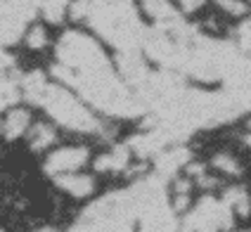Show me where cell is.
I'll return each mask as SVG.
<instances>
[{
  "instance_id": "6da1fadb",
  "label": "cell",
  "mask_w": 251,
  "mask_h": 232,
  "mask_svg": "<svg viewBox=\"0 0 251 232\" xmlns=\"http://www.w3.org/2000/svg\"><path fill=\"white\" fill-rule=\"evenodd\" d=\"M85 22L121 52L138 50L147 31L140 24L133 0H90Z\"/></svg>"
},
{
  "instance_id": "7a4b0ae2",
  "label": "cell",
  "mask_w": 251,
  "mask_h": 232,
  "mask_svg": "<svg viewBox=\"0 0 251 232\" xmlns=\"http://www.w3.org/2000/svg\"><path fill=\"white\" fill-rule=\"evenodd\" d=\"M38 104L45 107V111H48L57 123L67 126L71 130L93 133V130L100 128L98 116L88 109L71 90H67L64 85H52V83H48Z\"/></svg>"
},
{
  "instance_id": "3957f363",
  "label": "cell",
  "mask_w": 251,
  "mask_h": 232,
  "mask_svg": "<svg viewBox=\"0 0 251 232\" xmlns=\"http://www.w3.org/2000/svg\"><path fill=\"white\" fill-rule=\"evenodd\" d=\"M57 59L62 67L71 69V71H83V69L98 67V64L107 62V57L102 52V48L95 43V38L78 33V31H69L59 38Z\"/></svg>"
},
{
  "instance_id": "277c9868",
  "label": "cell",
  "mask_w": 251,
  "mask_h": 232,
  "mask_svg": "<svg viewBox=\"0 0 251 232\" xmlns=\"http://www.w3.org/2000/svg\"><path fill=\"white\" fill-rule=\"evenodd\" d=\"M230 228H232V208L213 197H204L182 223V232H218Z\"/></svg>"
},
{
  "instance_id": "5b68a950",
  "label": "cell",
  "mask_w": 251,
  "mask_h": 232,
  "mask_svg": "<svg viewBox=\"0 0 251 232\" xmlns=\"http://www.w3.org/2000/svg\"><path fill=\"white\" fill-rule=\"evenodd\" d=\"M88 159H90L88 147H62V150H55L48 156L45 173L52 178L64 176V173H74V171H78L81 166H85Z\"/></svg>"
},
{
  "instance_id": "8992f818",
  "label": "cell",
  "mask_w": 251,
  "mask_h": 232,
  "mask_svg": "<svg viewBox=\"0 0 251 232\" xmlns=\"http://www.w3.org/2000/svg\"><path fill=\"white\" fill-rule=\"evenodd\" d=\"M190 161V152L185 147H173V150H164L156 154V173L159 178H173L180 168H185V164Z\"/></svg>"
},
{
  "instance_id": "52a82bcc",
  "label": "cell",
  "mask_w": 251,
  "mask_h": 232,
  "mask_svg": "<svg viewBox=\"0 0 251 232\" xmlns=\"http://www.w3.org/2000/svg\"><path fill=\"white\" fill-rule=\"evenodd\" d=\"M57 185L62 187V190L71 194V197H78V199H83V197H90L93 190H95V180L90 176H83V173H64V176H57Z\"/></svg>"
},
{
  "instance_id": "ba28073f",
  "label": "cell",
  "mask_w": 251,
  "mask_h": 232,
  "mask_svg": "<svg viewBox=\"0 0 251 232\" xmlns=\"http://www.w3.org/2000/svg\"><path fill=\"white\" fill-rule=\"evenodd\" d=\"M128 161H130V147L119 145L112 152H107V154L95 159V171H100V173H119V171L128 168Z\"/></svg>"
},
{
  "instance_id": "9c48e42d",
  "label": "cell",
  "mask_w": 251,
  "mask_h": 232,
  "mask_svg": "<svg viewBox=\"0 0 251 232\" xmlns=\"http://www.w3.org/2000/svg\"><path fill=\"white\" fill-rule=\"evenodd\" d=\"M28 121H31V116H28L26 109H10L7 116L2 119V133H5V137H7V140L22 137L26 133Z\"/></svg>"
},
{
  "instance_id": "30bf717a",
  "label": "cell",
  "mask_w": 251,
  "mask_h": 232,
  "mask_svg": "<svg viewBox=\"0 0 251 232\" xmlns=\"http://www.w3.org/2000/svg\"><path fill=\"white\" fill-rule=\"evenodd\" d=\"M45 85H48V78H45V74H41V71H31V74H26V76L22 78V83H19L22 95L26 97L28 102H33V104L41 102V95H43V90H45Z\"/></svg>"
},
{
  "instance_id": "8fae6325",
  "label": "cell",
  "mask_w": 251,
  "mask_h": 232,
  "mask_svg": "<svg viewBox=\"0 0 251 232\" xmlns=\"http://www.w3.org/2000/svg\"><path fill=\"white\" fill-rule=\"evenodd\" d=\"M55 137L57 135H55V128H52V126L38 123V126H33V130L28 133V145H31V150L43 152L55 142Z\"/></svg>"
},
{
  "instance_id": "7c38bea8",
  "label": "cell",
  "mask_w": 251,
  "mask_h": 232,
  "mask_svg": "<svg viewBox=\"0 0 251 232\" xmlns=\"http://www.w3.org/2000/svg\"><path fill=\"white\" fill-rule=\"evenodd\" d=\"M223 202L232 208V213H237V216H249L251 202H249V194H247L244 187H227Z\"/></svg>"
},
{
  "instance_id": "4fadbf2b",
  "label": "cell",
  "mask_w": 251,
  "mask_h": 232,
  "mask_svg": "<svg viewBox=\"0 0 251 232\" xmlns=\"http://www.w3.org/2000/svg\"><path fill=\"white\" fill-rule=\"evenodd\" d=\"M22 97V88L17 81H10L5 76H0V111L12 109L14 104L19 102Z\"/></svg>"
},
{
  "instance_id": "5bb4252c",
  "label": "cell",
  "mask_w": 251,
  "mask_h": 232,
  "mask_svg": "<svg viewBox=\"0 0 251 232\" xmlns=\"http://www.w3.org/2000/svg\"><path fill=\"white\" fill-rule=\"evenodd\" d=\"M71 2L74 0H38V7L43 10L48 22L57 24V22H62V17H64V12H67V7Z\"/></svg>"
},
{
  "instance_id": "9a60e30c",
  "label": "cell",
  "mask_w": 251,
  "mask_h": 232,
  "mask_svg": "<svg viewBox=\"0 0 251 232\" xmlns=\"http://www.w3.org/2000/svg\"><path fill=\"white\" fill-rule=\"evenodd\" d=\"M213 168H218V171H223V173H227V176H239L242 173V166H239V161L235 159V156H230L227 152H218L216 156H213Z\"/></svg>"
},
{
  "instance_id": "2e32d148",
  "label": "cell",
  "mask_w": 251,
  "mask_h": 232,
  "mask_svg": "<svg viewBox=\"0 0 251 232\" xmlns=\"http://www.w3.org/2000/svg\"><path fill=\"white\" fill-rule=\"evenodd\" d=\"M26 45L31 50H41L48 45V33L43 26H31L26 31Z\"/></svg>"
},
{
  "instance_id": "e0dca14e",
  "label": "cell",
  "mask_w": 251,
  "mask_h": 232,
  "mask_svg": "<svg viewBox=\"0 0 251 232\" xmlns=\"http://www.w3.org/2000/svg\"><path fill=\"white\" fill-rule=\"evenodd\" d=\"M218 2V7L225 10L227 14H232V17H242V14H247V2L244 0H216Z\"/></svg>"
},
{
  "instance_id": "ac0fdd59",
  "label": "cell",
  "mask_w": 251,
  "mask_h": 232,
  "mask_svg": "<svg viewBox=\"0 0 251 232\" xmlns=\"http://www.w3.org/2000/svg\"><path fill=\"white\" fill-rule=\"evenodd\" d=\"M173 187H176V194H190V190H192V182H190V178H176Z\"/></svg>"
},
{
  "instance_id": "d6986e66",
  "label": "cell",
  "mask_w": 251,
  "mask_h": 232,
  "mask_svg": "<svg viewBox=\"0 0 251 232\" xmlns=\"http://www.w3.org/2000/svg\"><path fill=\"white\" fill-rule=\"evenodd\" d=\"M12 67H14V57L7 55V52H0V76H5Z\"/></svg>"
},
{
  "instance_id": "ffe728a7",
  "label": "cell",
  "mask_w": 251,
  "mask_h": 232,
  "mask_svg": "<svg viewBox=\"0 0 251 232\" xmlns=\"http://www.w3.org/2000/svg\"><path fill=\"white\" fill-rule=\"evenodd\" d=\"M190 206V194H176V202H173V211H187Z\"/></svg>"
},
{
  "instance_id": "44dd1931",
  "label": "cell",
  "mask_w": 251,
  "mask_h": 232,
  "mask_svg": "<svg viewBox=\"0 0 251 232\" xmlns=\"http://www.w3.org/2000/svg\"><path fill=\"white\" fill-rule=\"evenodd\" d=\"M185 171H187V176L190 178H199V176H204V173H206L201 164H190V161L185 164Z\"/></svg>"
},
{
  "instance_id": "7402d4cb",
  "label": "cell",
  "mask_w": 251,
  "mask_h": 232,
  "mask_svg": "<svg viewBox=\"0 0 251 232\" xmlns=\"http://www.w3.org/2000/svg\"><path fill=\"white\" fill-rule=\"evenodd\" d=\"M201 2H204V0H180V7L185 12H192L197 7H201Z\"/></svg>"
},
{
  "instance_id": "603a6c76",
  "label": "cell",
  "mask_w": 251,
  "mask_h": 232,
  "mask_svg": "<svg viewBox=\"0 0 251 232\" xmlns=\"http://www.w3.org/2000/svg\"><path fill=\"white\" fill-rule=\"evenodd\" d=\"M247 145H249V147H251V133H249V135H247Z\"/></svg>"
},
{
  "instance_id": "cb8c5ba5",
  "label": "cell",
  "mask_w": 251,
  "mask_h": 232,
  "mask_svg": "<svg viewBox=\"0 0 251 232\" xmlns=\"http://www.w3.org/2000/svg\"><path fill=\"white\" fill-rule=\"evenodd\" d=\"M0 133H2V121H0Z\"/></svg>"
},
{
  "instance_id": "d4e9b609",
  "label": "cell",
  "mask_w": 251,
  "mask_h": 232,
  "mask_svg": "<svg viewBox=\"0 0 251 232\" xmlns=\"http://www.w3.org/2000/svg\"><path fill=\"white\" fill-rule=\"evenodd\" d=\"M247 232H251V230H247Z\"/></svg>"
},
{
  "instance_id": "484cf974",
  "label": "cell",
  "mask_w": 251,
  "mask_h": 232,
  "mask_svg": "<svg viewBox=\"0 0 251 232\" xmlns=\"http://www.w3.org/2000/svg\"><path fill=\"white\" fill-rule=\"evenodd\" d=\"M0 232H2V230H0Z\"/></svg>"
}]
</instances>
